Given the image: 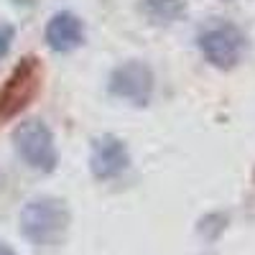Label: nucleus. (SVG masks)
<instances>
[{"label": "nucleus", "instance_id": "nucleus-1", "mask_svg": "<svg viewBox=\"0 0 255 255\" xmlns=\"http://www.w3.org/2000/svg\"><path fill=\"white\" fill-rule=\"evenodd\" d=\"M69 230V209L67 202L56 197L31 199L20 212V232L33 245H56L64 240Z\"/></svg>", "mask_w": 255, "mask_h": 255}, {"label": "nucleus", "instance_id": "nucleus-2", "mask_svg": "<svg viewBox=\"0 0 255 255\" xmlns=\"http://www.w3.org/2000/svg\"><path fill=\"white\" fill-rule=\"evenodd\" d=\"M41 77H44V69L36 56L20 59V64L10 72L8 82L0 90V123H8L10 118L20 115L33 102L41 87Z\"/></svg>", "mask_w": 255, "mask_h": 255}, {"label": "nucleus", "instance_id": "nucleus-3", "mask_svg": "<svg viewBox=\"0 0 255 255\" xmlns=\"http://www.w3.org/2000/svg\"><path fill=\"white\" fill-rule=\"evenodd\" d=\"M15 140V151L18 156L23 158L31 168L36 171H54L56 166V148H54V138L51 130L38 123V120H28V123H20L13 133Z\"/></svg>", "mask_w": 255, "mask_h": 255}, {"label": "nucleus", "instance_id": "nucleus-4", "mask_svg": "<svg viewBox=\"0 0 255 255\" xmlns=\"http://www.w3.org/2000/svg\"><path fill=\"white\" fill-rule=\"evenodd\" d=\"M204 59L217 69H232L245 54V36L232 23H217L199 36Z\"/></svg>", "mask_w": 255, "mask_h": 255}, {"label": "nucleus", "instance_id": "nucleus-5", "mask_svg": "<svg viewBox=\"0 0 255 255\" xmlns=\"http://www.w3.org/2000/svg\"><path fill=\"white\" fill-rule=\"evenodd\" d=\"M110 92L133 105H145L153 92V74L143 61H125L110 77Z\"/></svg>", "mask_w": 255, "mask_h": 255}, {"label": "nucleus", "instance_id": "nucleus-6", "mask_svg": "<svg viewBox=\"0 0 255 255\" xmlns=\"http://www.w3.org/2000/svg\"><path fill=\"white\" fill-rule=\"evenodd\" d=\"M128 163H130V156H128V148L120 138L115 135H102L92 143V151H90V168H92V176L100 181H108L120 176Z\"/></svg>", "mask_w": 255, "mask_h": 255}, {"label": "nucleus", "instance_id": "nucleus-7", "mask_svg": "<svg viewBox=\"0 0 255 255\" xmlns=\"http://www.w3.org/2000/svg\"><path fill=\"white\" fill-rule=\"evenodd\" d=\"M84 41V26L74 13H56L46 26V44L54 51H72Z\"/></svg>", "mask_w": 255, "mask_h": 255}, {"label": "nucleus", "instance_id": "nucleus-8", "mask_svg": "<svg viewBox=\"0 0 255 255\" xmlns=\"http://www.w3.org/2000/svg\"><path fill=\"white\" fill-rule=\"evenodd\" d=\"M186 10L184 0H143V13L153 23H174Z\"/></svg>", "mask_w": 255, "mask_h": 255}, {"label": "nucleus", "instance_id": "nucleus-9", "mask_svg": "<svg viewBox=\"0 0 255 255\" xmlns=\"http://www.w3.org/2000/svg\"><path fill=\"white\" fill-rule=\"evenodd\" d=\"M10 44H13V26L5 23V20H0V59L8 54Z\"/></svg>", "mask_w": 255, "mask_h": 255}, {"label": "nucleus", "instance_id": "nucleus-10", "mask_svg": "<svg viewBox=\"0 0 255 255\" xmlns=\"http://www.w3.org/2000/svg\"><path fill=\"white\" fill-rule=\"evenodd\" d=\"M0 255H15V253H13V250L5 245V243H0Z\"/></svg>", "mask_w": 255, "mask_h": 255}]
</instances>
